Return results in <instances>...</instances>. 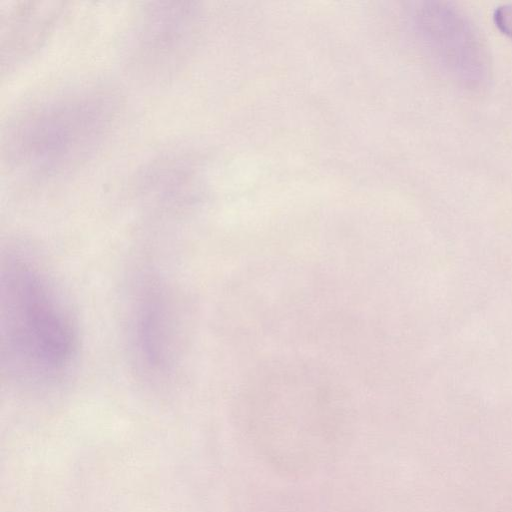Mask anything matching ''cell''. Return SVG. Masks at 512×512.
<instances>
[{
	"label": "cell",
	"instance_id": "obj_1",
	"mask_svg": "<svg viewBox=\"0 0 512 512\" xmlns=\"http://www.w3.org/2000/svg\"><path fill=\"white\" fill-rule=\"evenodd\" d=\"M1 355L28 381L53 380L73 363L77 331L54 287L37 268L10 259L1 275Z\"/></svg>",
	"mask_w": 512,
	"mask_h": 512
},
{
	"label": "cell",
	"instance_id": "obj_2",
	"mask_svg": "<svg viewBox=\"0 0 512 512\" xmlns=\"http://www.w3.org/2000/svg\"><path fill=\"white\" fill-rule=\"evenodd\" d=\"M111 104L103 93L80 92L24 111L8 129L9 166L32 177L76 168L102 143L112 120Z\"/></svg>",
	"mask_w": 512,
	"mask_h": 512
},
{
	"label": "cell",
	"instance_id": "obj_3",
	"mask_svg": "<svg viewBox=\"0 0 512 512\" xmlns=\"http://www.w3.org/2000/svg\"><path fill=\"white\" fill-rule=\"evenodd\" d=\"M433 21L432 40L438 57L463 81L481 80L485 67L482 47L470 24L446 5L430 10Z\"/></svg>",
	"mask_w": 512,
	"mask_h": 512
},
{
	"label": "cell",
	"instance_id": "obj_4",
	"mask_svg": "<svg viewBox=\"0 0 512 512\" xmlns=\"http://www.w3.org/2000/svg\"><path fill=\"white\" fill-rule=\"evenodd\" d=\"M497 24L512 36V6H502L495 13Z\"/></svg>",
	"mask_w": 512,
	"mask_h": 512
}]
</instances>
